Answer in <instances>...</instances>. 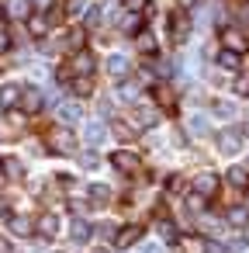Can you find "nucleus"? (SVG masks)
<instances>
[{"label":"nucleus","instance_id":"nucleus-28","mask_svg":"<svg viewBox=\"0 0 249 253\" xmlns=\"http://www.w3.org/2000/svg\"><path fill=\"white\" fill-rule=\"evenodd\" d=\"M4 173H7V177H21L25 170H21V163H18V160H4Z\"/></svg>","mask_w":249,"mask_h":253},{"label":"nucleus","instance_id":"nucleus-22","mask_svg":"<svg viewBox=\"0 0 249 253\" xmlns=\"http://www.w3.org/2000/svg\"><path fill=\"white\" fill-rule=\"evenodd\" d=\"M228 180H232L235 187H249V173H246L242 167H232V170H228Z\"/></svg>","mask_w":249,"mask_h":253},{"label":"nucleus","instance_id":"nucleus-25","mask_svg":"<svg viewBox=\"0 0 249 253\" xmlns=\"http://www.w3.org/2000/svg\"><path fill=\"white\" fill-rule=\"evenodd\" d=\"M118 97H121V101H135V97H139V87H135V84H121V87H118Z\"/></svg>","mask_w":249,"mask_h":253},{"label":"nucleus","instance_id":"nucleus-17","mask_svg":"<svg viewBox=\"0 0 249 253\" xmlns=\"http://www.w3.org/2000/svg\"><path fill=\"white\" fill-rule=\"evenodd\" d=\"M239 56H242V52H235V49H225V52L218 56V66H221V70H239V63H242Z\"/></svg>","mask_w":249,"mask_h":253},{"label":"nucleus","instance_id":"nucleus-16","mask_svg":"<svg viewBox=\"0 0 249 253\" xmlns=\"http://www.w3.org/2000/svg\"><path fill=\"white\" fill-rule=\"evenodd\" d=\"M70 236H73V243H87V239H90V225H87L83 218H73V225H70Z\"/></svg>","mask_w":249,"mask_h":253},{"label":"nucleus","instance_id":"nucleus-40","mask_svg":"<svg viewBox=\"0 0 249 253\" xmlns=\"http://www.w3.org/2000/svg\"><path fill=\"white\" fill-rule=\"evenodd\" d=\"M142 253H163V250H159L156 243H149V246H142Z\"/></svg>","mask_w":249,"mask_h":253},{"label":"nucleus","instance_id":"nucleus-10","mask_svg":"<svg viewBox=\"0 0 249 253\" xmlns=\"http://www.w3.org/2000/svg\"><path fill=\"white\" fill-rule=\"evenodd\" d=\"M221 42H225V49L246 52V39H242V32H235V28H225V32H221Z\"/></svg>","mask_w":249,"mask_h":253},{"label":"nucleus","instance_id":"nucleus-37","mask_svg":"<svg viewBox=\"0 0 249 253\" xmlns=\"http://www.w3.org/2000/svg\"><path fill=\"white\" fill-rule=\"evenodd\" d=\"M145 4H149V0H125L128 11H145Z\"/></svg>","mask_w":249,"mask_h":253},{"label":"nucleus","instance_id":"nucleus-18","mask_svg":"<svg viewBox=\"0 0 249 253\" xmlns=\"http://www.w3.org/2000/svg\"><path fill=\"white\" fill-rule=\"evenodd\" d=\"M28 32H32L35 39H42V35L49 32V21H45V18H38V14H32V18H28Z\"/></svg>","mask_w":249,"mask_h":253},{"label":"nucleus","instance_id":"nucleus-13","mask_svg":"<svg viewBox=\"0 0 249 253\" xmlns=\"http://www.w3.org/2000/svg\"><path fill=\"white\" fill-rule=\"evenodd\" d=\"M38 232H42L45 239L59 236V218H56V215H42V218H38Z\"/></svg>","mask_w":249,"mask_h":253},{"label":"nucleus","instance_id":"nucleus-42","mask_svg":"<svg viewBox=\"0 0 249 253\" xmlns=\"http://www.w3.org/2000/svg\"><path fill=\"white\" fill-rule=\"evenodd\" d=\"M177 4H180V7H194V0H177Z\"/></svg>","mask_w":249,"mask_h":253},{"label":"nucleus","instance_id":"nucleus-32","mask_svg":"<svg viewBox=\"0 0 249 253\" xmlns=\"http://www.w3.org/2000/svg\"><path fill=\"white\" fill-rule=\"evenodd\" d=\"M187 208H190V211H201V208H204V194H197V191H194V194L187 198Z\"/></svg>","mask_w":249,"mask_h":253},{"label":"nucleus","instance_id":"nucleus-26","mask_svg":"<svg viewBox=\"0 0 249 253\" xmlns=\"http://www.w3.org/2000/svg\"><path fill=\"white\" fill-rule=\"evenodd\" d=\"M135 118H139V125H156V111L152 108H139Z\"/></svg>","mask_w":249,"mask_h":253},{"label":"nucleus","instance_id":"nucleus-2","mask_svg":"<svg viewBox=\"0 0 249 253\" xmlns=\"http://www.w3.org/2000/svg\"><path fill=\"white\" fill-rule=\"evenodd\" d=\"M42 104H45L42 90H35V87H25V94H21V111H25V115H38V111H42Z\"/></svg>","mask_w":249,"mask_h":253},{"label":"nucleus","instance_id":"nucleus-24","mask_svg":"<svg viewBox=\"0 0 249 253\" xmlns=\"http://www.w3.org/2000/svg\"><path fill=\"white\" fill-rule=\"evenodd\" d=\"M73 90H76L80 97H87V94H94V84H90V77H76V84H73Z\"/></svg>","mask_w":249,"mask_h":253},{"label":"nucleus","instance_id":"nucleus-11","mask_svg":"<svg viewBox=\"0 0 249 253\" xmlns=\"http://www.w3.org/2000/svg\"><path fill=\"white\" fill-rule=\"evenodd\" d=\"M104 135H107V132H104V125H101V122H90V125L83 128V142H87V146H101V142H104Z\"/></svg>","mask_w":249,"mask_h":253},{"label":"nucleus","instance_id":"nucleus-31","mask_svg":"<svg viewBox=\"0 0 249 253\" xmlns=\"http://www.w3.org/2000/svg\"><path fill=\"white\" fill-rule=\"evenodd\" d=\"M214 111H218L221 118H232V115H235V108H232L228 101H214Z\"/></svg>","mask_w":249,"mask_h":253},{"label":"nucleus","instance_id":"nucleus-14","mask_svg":"<svg viewBox=\"0 0 249 253\" xmlns=\"http://www.w3.org/2000/svg\"><path fill=\"white\" fill-rule=\"evenodd\" d=\"M139 236H142V225H125L114 239H118V246H132V243H139Z\"/></svg>","mask_w":249,"mask_h":253},{"label":"nucleus","instance_id":"nucleus-3","mask_svg":"<svg viewBox=\"0 0 249 253\" xmlns=\"http://www.w3.org/2000/svg\"><path fill=\"white\" fill-rule=\"evenodd\" d=\"M56 115H59V122H63V125H76V122L83 118V111H80V104H76V101H63V104L56 108Z\"/></svg>","mask_w":249,"mask_h":253},{"label":"nucleus","instance_id":"nucleus-38","mask_svg":"<svg viewBox=\"0 0 249 253\" xmlns=\"http://www.w3.org/2000/svg\"><path fill=\"white\" fill-rule=\"evenodd\" d=\"M7 45H11V39H7V32L0 28V52H7Z\"/></svg>","mask_w":249,"mask_h":253},{"label":"nucleus","instance_id":"nucleus-21","mask_svg":"<svg viewBox=\"0 0 249 253\" xmlns=\"http://www.w3.org/2000/svg\"><path fill=\"white\" fill-rule=\"evenodd\" d=\"M139 25H142V21H139V11H128V14L121 18V28H125L128 35H135V32H139Z\"/></svg>","mask_w":249,"mask_h":253},{"label":"nucleus","instance_id":"nucleus-5","mask_svg":"<svg viewBox=\"0 0 249 253\" xmlns=\"http://www.w3.org/2000/svg\"><path fill=\"white\" fill-rule=\"evenodd\" d=\"M194 191H197V194H204V198H211V194L218 191V177H214L211 170L197 173V177H194Z\"/></svg>","mask_w":249,"mask_h":253},{"label":"nucleus","instance_id":"nucleus-34","mask_svg":"<svg viewBox=\"0 0 249 253\" xmlns=\"http://www.w3.org/2000/svg\"><path fill=\"white\" fill-rule=\"evenodd\" d=\"M139 49H142V52H152V49H156L152 35H139Z\"/></svg>","mask_w":249,"mask_h":253},{"label":"nucleus","instance_id":"nucleus-7","mask_svg":"<svg viewBox=\"0 0 249 253\" xmlns=\"http://www.w3.org/2000/svg\"><path fill=\"white\" fill-rule=\"evenodd\" d=\"M7 18L28 21V18H32V0H7Z\"/></svg>","mask_w":249,"mask_h":253},{"label":"nucleus","instance_id":"nucleus-1","mask_svg":"<svg viewBox=\"0 0 249 253\" xmlns=\"http://www.w3.org/2000/svg\"><path fill=\"white\" fill-rule=\"evenodd\" d=\"M49 146H52L56 153H63V156H70V153H73V132H70L66 125L52 128V132H49Z\"/></svg>","mask_w":249,"mask_h":253},{"label":"nucleus","instance_id":"nucleus-39","mask_svg":"<svg viewBox=\"0 0 249 253\" xmlns=\"http://www.w3.org/2000/svg\"><path fill=\"white\" fill-rule=\"evenodd\" d=\"M159 101H163V104H173V94H170V90L163 87V90H159Z\"/></svg>","mask_w":249,"mask_h":253},{"label":"nucleus","instance_id":"nucleus-36","mask_svg":"<svg viewBox=\"0 0 249 253\" xmlns=\"http://www.w3.org/2000/svg\"><path fill=\"white\" fill-rule=\"evenodd\" d=\"M204 253H228V250H225L221 243H214V239H208V243H204Z\"/></svg>","mask_w":249,"mask_h":253},{"label":"nucleus","instance_id":"nucleus-41","mask_svg":"<svg viewBox=\"0 0 249 253\" xmlns=\"http://www.w3.org/2000/svg\"><path fill=\"white\" fill-rule=\"evenodd\" d=\"M0 253H11V243H7L4 236H0Z\"/></svg>","mask_w":249,"mask_h":253},{"label":"nucleus","instance_id":"nucleus-9","mask_svg":"<svg viewBox=\"0 0 249 253\" xmlns=\"http://www.w3.org/2000/svg\"><path fill=\"white\" fill-rule=\"evenodd\" d=\"M73 73L76 77H90L94 73V56L90 52H76L73 56Z\"/></svg>","mask_w":249,"mask_h":253},{"label":"nucleus","instance_id":"nucleus-15","mask_svg":"<svg viewBox=\"0 0 249 253\" xmlns=\"http://www.w3.org/2000/svg\"><path fill=\"white\" fill-rule=\"evenodd\" d=\"M11 232H14V236H32V232H35V225H32V218L14 215V218H11Z\"/></svg>","mask_w":249,"mask_h":253},{"label":"nucleus","instance_id":"nucleus-12","mask_svg":"<svg viewBox=\"0 0 249 253\" xmlns=\"http://www.w3.org/2000/svg\"><path fill=\"white\" fill-rule=\"evenodd\" d=\"M128 70H132V63H128L125 56H111V59H107V73H111V77L121 80V77H128Z\"/></svg>","mask_w":249,"mask_h":253},{"label":"nucleus","instance_id":"nucleus-33","mask_svg":"<svg viewBox=\"0 0 249 253\" xmlns=\"http://www.w3.org/2000/svg\"><path fill=\"white\" fill-rule=\"evenodd\" d=\"M87 11V0H66V14H80Z\"/></svg>","mask_w":249,"mask_h":253},{"label":"nucleus","instance_id":"nucleus-6","mask_svg":"<svg viewBox=\"0 0 249 253\" xmlns=\"http://www.w3.org/2000/svg\"><path fill=\"white\" fill-rule=\"evenodd\" d=\"M111 163H114L121 173H132V170H139V156H135V153H128V149H118V153L111 156Z\"/></svg>","mask_w":249,"mask_h":253},{"label":"nucleus","instance_id":"nucleus-30","mask_svg":"<svg viewBox=\"0 0 249 253\" xmlns=\"http://www.w3.org/2000/svg\"><path fill=\"white\" fill-rule=\"evenodd\" d=\"M83 45V32H70L66 35V49H80Z\"/></svg>","mask_w":249,"mask_h":253},{"label":"nucleus","instance_id":"nucleus-8","mask_svg":"<svg viewBox=\"0 0 249 253\" xmlns=\"http://www.w3.org/2000/svg\"><path fill=\"white\" fill-rule=\"evenodd\" d=\"M21 87L18 84H7V87H0V108H14V104H21Z\"/></svg>","mask_w":249,"mask_h":253},{"label":"nucleus","instance_id":"nucleus-19","mask_svg":"<svg viewBox=\"0 0 249 253\" xmlns=\"http://www.w3.org/2000/svg\"><path fill=\"white\" fill-rule=\"evenodd\" d=\"M187 128H190V135H204L208 132V118L204 115H190L187 118Z\"/></svg>","mask_w":249,"mask_h":253},{"label":"nucleus","instance_id":"nucleus-35","mask_svg":"<svg viewBox=\"0 0 249 253\" xmlns=\"http://www.w3.org/2000/svg\"><path fill=\"white\" fill-rule=\"evenodd\" d=\"M159 232H163V239H173V236H177L173 222H159Z\"/></svg>","mask_w":249,"mask_h":253},{"label":"nucleus","instance_id":"nucleus-20","mask_svg":"<svg viewBox=\"0 0 249 253\" xmlns=\"http://www.w3.org/2000/svg\"><path fill=\"white\" fill-rule=\"evenodd\" d=\"M90 201H94V205H107V201H111V191H107L104 184H94V187H90Z\"/></svg>","mask_w":249,"mask_h":253},{"label":"nucleus","instance_id":"nucleus-23","mask_svg":"<svg viewBox=\"0 0 249 253\" xmlns=\"http://www.w3.org/2000/svg\"><path fill=\"white\" fill-rule=\"evenodd\" d=\"M187 28H190V25H187V18H180V14H177V18H173V39H177V42H183V39H187Z\"/></svg>","mask_w":249,"mask_h":253},{"label":"nucleus","instance_id":"nucleus-43","mask_svg":"<svg viewBox=\"0 0 249 253\" xmlns=\"http://www.w3.org/2000/svg\"><path fill=\"white\" fill-rule=\"evenodd\" d=\"M246 132H249V128H246Z\"/></svg>","mask_w":249,"mask_h":253},{"label":"nucleus","instance_id":"nucleus-27","mask_svg":"<svg viewBox=\"0 0 249 253\" xmlns=\"http://www.w3.org/2000/svg\"><path fill=\"white\" fill-rule=\"evenodd\" d=\"M101 21H104V14H101V7H90V11H87V28H97Z\"/></svg>","mask_w":249,"mask_h":253},{"label":"nucleus","instance_id":"nucleus-4","mask_svg":"<svg viewBox=\"0 0 249 253\" xmlns=\"http://www.w3.org/2000/svg\"><path fill=\"white\" fill-rule=\"evenodd\" d=\"M239 146H242V135L235 132V128H225V132H218V149L221 153H239Z\"/></svg>","mask_w":249,"mask_h":253},{"label":"nucleus","instance_id":"nucleus-29","mask_svg":"<svg viewBox=\"0 0 249 253\" xmlns=\"http://www.w3.org/2000/svg\"><path fill=\"white\" fill-rule=\"evenodd\" d=\"M228 222H232V225H246V222H249V215H246L242 208H232V211H228Z\"/></svg>","mask_w":249,"mask_h":253}]
</instances>
